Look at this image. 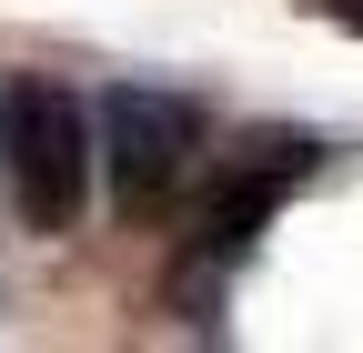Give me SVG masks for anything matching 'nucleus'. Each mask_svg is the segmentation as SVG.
Masks as SVG:
<instances>
[{
  "mask_svg": "<svg viewBox=\"0 0 363 353\" xmlns=\"http://www.w3.org/2000/svg\"><path fill=\"white\" fill-rule=\"evenodd\" d=\"M313 172H323V142H303V131H252V142L222 162V182H212V202L192 212V242H182V273H172V293H182V313L192 323H212V293H222V273H242V252L262 242V223L283 212Z\"/></svg>",
  "mask_w": 363,
  "mask_h": 353,
  "instance_id": "obj_1",
  "label": "nucleus"
},
{
  "mask_svg": "<svg viewBox=\"0 0 363 353\" xmlns=\"http://www.w3.org/2000/svg\"><path fill=\"white\" fill-rule=\"evenodd\" d=\"M0 172L30 232H71L81 192H91V111L71 81L51 71H11L0 81Z\"/></svg>",
  "mask_w": 363,
  "mask_h": 353,
  "instance_id": "obj_2",
  "label": "nucleus"
},
{
  "mask_svg": "<svg viewBox=\"0 0 363 353\" xmlns=\"http://www.w3.org/2000/svg\"><path fill=\"white\" fill-rule=\"evenodd\" d=\"M212 152V121L182 101V91H142V81H121V91L101 101V172H111V212L131 232L162 223V212L182 202V182L202 172Z\"/></svg>",
  "mask_w": 363,
  "mask_h": 353,
  "instance_id": "obj_3",
  "label": "nucleus"
},
{
  "mask_svg": "<svg viewBox=\"0 0 363 353\" xmlns=\"http://www.w3.org/2000/svg\"><path fill=\"white\" fill-rule=\"evenodd\" d=\"M303 11H323V21H343V30H363V0H303Z\"/></svg>",
  "mask_w": 363,
  "mask_h": 353,
  "instance_id": "obj_4",
  "label": "nucleus"
}]
</instances>
